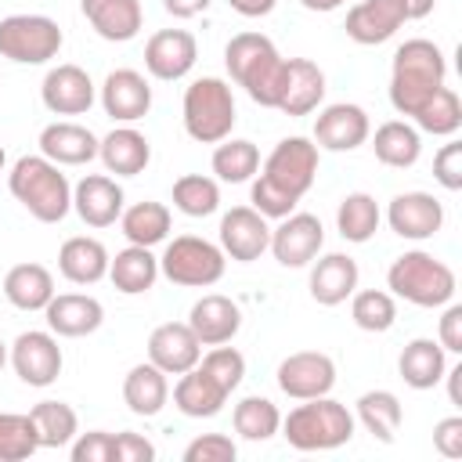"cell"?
Instances as JSON below:
<instances>
[{
  "instance_id": "1",
  "label": "cell",
  "mask_w": 462,
  "mask_h": 462,
  "mask_svg": "<svg viewBox=\"0 0 462 462\" xmlns=\"http://www.w3.org/2000/svg\"><path fill=\"white\" fill-rule=\"evenodd\" d=\"M314 177H318V144L310 137H285L263 159V170L253 180L249 202L267 220H282L314 188Z\"/></svg>"
},
{
  "instance_id": "2",
  "label": "cell",
  "mask_w": 462,
  "mask_h": 462,
  "mask_svg": "<svg viewBox=\"0 0 462 462\" xmlns=\"http://www.w3.org/2000/svg\"><path fill=\"white\" fill-rule=\"evenodd\" d=\"M444 79H448L444 51L422 36L404 40L390 65V105L401 116H415L433 97V90L444 87Z\"/></svg>"
},
{
  "instance_id": "3",
  "label": "cell",
  "mask_w": 462,
  "mask_h": 462,
  "mask_svg": "<svg viewBox=\"0 0 462 462\" xmlns=\"http://www.w3.org/2000/svg\"><path fill=\"white\" fill-rule=\"evenodd\" d=\"M7 188L40 224H58L72 209V184L47 155H22L7 173Z\"/></svg>"
},
{
  "instance_id": "4",
  "label": "cell",
  "mask_w": 462,
  "mask_h": 462,
  "mask_svg": "<svg viewBox=\"0 0 462 462\" xmlns=\"http://www.w3.org/2000/svg\"><path fill=\"white\" fill-rule=\"evenodd\" d=\"M224 65H227L231 79L238 87H245V94L260 108H274L278 87H282V76H285V58L278 54V47L263 32L231 36L227 47H224Z\"/></svg>"
},
{
  "instance_id": "5",
  "label": "cell",
  "mask_w": 462,
  "mask_h": 462,
  "mask_svg": "<svg viewBox=\"0 0 462 462\" xmlns=\"http://www.w3.org/2000/svg\"><path fill=\"white\" fill-rule=\"evenodd\" d=\"M282 437L296 448V451H332L354 440V415L346 411V404L325 397H310L303 404H296L289 415H282Z\"/></svg>"
},
{
  "instance_id": "6",
  "label": "cell",
  "mask_w": 462,
  "mask_h": 462,
  "mask_svg": "<svg viewBox=\"0 0 462 462\" xmlns=\"http://www.w3.org/2000/svg\"><path fill=\"white\" fill-rule=\"evenodd\" d=\"M386 285L393 296L415 303V307H444L451 303L455 296V271L437 260L433 253H422V249H411V253H401L390 271H386Z\"/></svg>"
},
{
  "instance_id": "7",
  "label": "cell",
  "mask_w": 462,
  "mask_h": 462,
  "mask_svg": "<svg viewBox=\"0 0 462 462\" xmlns=\"http://www.w3.org/2000/svg\"><path fill=\"white\" fill-rule=\"evenodd\" d=\"M235 94L231 83H224L220 76H202L191 79L184 90V130L191 141L199 144H217L224 137H231L235 126Z\"/></svg>"
},
{
  "instance_id": "8",
  "label": "cell",
  "mask_w": 462,
  "mask_h": 462,
  "mask_svg": "<svg viewBox=\"0 0 462 462\" xmlns=\"http://www.w3.org/2000/svg\"><path fill=\"white\" fill-rule=\"evenodd\" d=\"M224 267H227L224 249L199 238V235L173 238L159 256V274H166L173 285H188V289L217 285L224 278Z\"/></svg>"
},
{
  "instance_id": "9",
  "label": "cell",
  "mask_w": 462,
  "mask_h": 462,
  "mask_svg": "<svg viewBox=\"0 0 462 462\" xmlns=\"http://www.w3.org/2000/svg\"><path fill=\"white\" fill-rule=\"evenodd\" d=\"M65 32L47 14H7L0 18V58L14 65H43L58 58Z\"/></svg>"
},
{
  "instance_id": "10",
  "label": "cell",
  "mask_w": 462,
  "mask_h": 462,
  "mask_svg": "<svg viewBox=\"0 0 462 462\" xmlns=\"http://www.w3.org/2000/svg\"><path fill=\"white\" fill-rule=\"evenodd\" d=\"M336 386V361L321 350H296L278 365V390L292 401L325 397Z\"/></svg>"
},
{
  "instance_id": "11",
  "label": "cell",
  "mask_w": 462,
  "mask_h": 462,
  "mask_svg": "<svg viewBox=\"0 0 462 462\" xmlns=\"http://www.w3.org/2000/svg\"><path fill=\"white\" fill-rule=\"evenodd\" d=\"M325 245V227L314 213H289L278 227H271V253L282 267H307Z\"/></svg>"
},
{
  "instance_id": "12",
  "label": "cell",
  "mask_w": 462,
  "mask_h": 462,
  "mask_svg": "<svg viewBox=\"0 0 462 462\" xmlns=\"http://www.w3.org/2000/svg\"><path fill=\"white\" fill-rule=\"evenodd\" d=\"M11 365L18 372V379L25 386H51L58 375H61V346L54 339V332H40V328H29L22 332L14 343H11Z\"/></svg>"
},
{
  "instance_id": "13",
  "label": "cell",
  "mask_w": 462,
  "mask_h": 462,
  "mask_svg": "<svg viewBox=\"0 0 462 462\" xmlns=\"http://www.w3.org/2000/svg\"><path fill=\"white\" fill-rule=\"evenodd\" d=\"M271 245V224L253 206H231L220 217V249L238 263H253Z\"/></svg>"
},
{
  "instance_id": "14",
  "label": "cell",
  "mask_w": 462,
  "mask_h": 462,
  "mask_svg": "<svg viewBox=\"0 0 462 462\" xmlns=\"http://www.w3.org/2000/svg\"><path fill=\"white\" fill-rule=\"evenodd\" d=\"M195 61H199V40L188 29H159L144 43V69L162 83L184 79L195 69Z\"/></svg>"
},
{
  "instance_id": "15",
  "label": "cell",
  "mask_w": 462,
  "mask_h": 462,
  "mask_svg": "<svg viewBox=\"0 0 462 462\" xmlns=\"http://www.w3.org/2000/svg\"><path fill=\"white\" fill-rule=\"evenodd\" d=\"M368 134H372L368 112L350 101L325 105L314 119V144L325 152H354L368 141Z\"/></svg>"
},
{
  "instance_id": "16",
  "label": "cell",
  "mask_w": 462,
  "mask_h": 462,
  "mask_svg": "<svg viewBox=\"0 0 462 462\" xmlns=\"http://www.w3.org/2000/svg\"><path fill=\"white\" fill-rule=\"evenodd\" d=\"M386 220H390V231L393 235L411 238V242H426V238H433L440 231L444 206L430 191H401V195L390 199Z\"/></svg>"
},
{
  "instance_id": "17",
  "label": "cell",
  "mask_w": 462,
  "mask_h": 462,
  "mask_svg": "<svg viewBox=\"0 0 462 462\" xmlns=\"http://www.w3.org/2000/svg\"><path fill=\"white\" fill-rule=\"evenodd\" d=\"M325 101V72L310 58H285V76L274 108L285 116H310Z\"/></svg>"
},
{
  "instance_id": "18",
  "label": "cell",
  "mask_w": 462,
  "mask_h": 462,
  "mask_svg": "<svg viewBox=\"0 0 462 462\" xmlns=\"http://www.w3.org/2000/svg\"><path fill=\"white\" fill-rule=\"evenodd\" d=\"M101 108L116 123H137L152 108V83L137 69H112L101 83Z\"/></svg>"
},
{
  "instance_id": "19",
  "label": "cell",
  "mask_w": 462,
  "mask_h": 462,
  "mask_svg": "<svg viewBox=\"0 0 462 462\" xmlns=\"http://www.w3.org/2000/svg\"><path fill=\"white\" fill-rule=\"evenodd\" d=\"M40 97L54 116H83L94 105V79L87 76V69L65 61L43 76Z\"/></svg>"
},
{
  "instance_id": "20",
  "label": "cell",
  "mask_w": 462,
  "mask_h": 462,
  "mask_svg": "<svg viewBox=\"0 0 462 462\" xmlns=\"http://www.w3.org/2000/svg\"><path fill=\"white\" fill-rule=\"evenodd\" d=\"M202 357V343L191 332L188 321H166L159 328H152L148 336V361L155 368H162L166 375H180L188 368H195Z\"/></svg>"
},
{
  "instance_id": "21",
  "label": "cell",
  "mask_w": 462,
  "mask_h": 462,
  "mask_svg": "<svg viewBox=\"0 0 462 462\" xmlns=\"http://www.w3.org/2000/svg\"><path fill=\"white\" fill-rule=\"evenodd\" d=\"M43 318L54 336L79 339V336H90L101 328L105 307H101V300H94L87 292H54L51 303L43 307Z\"/></svg>"
},
{
  "instance_id": "22",
  "label": "cell",
  "mask_w": 462,
  "mask_h": 462,
  "mask_svg": "<svg viewBox=\"0 0 462 462\" xmlns=\"http://www.w3.org/2000/svg\"><path fill=\"white\" fill-rule=\"evenodd\" d=\"M123 188L108 173H87L72 188V209L87 227H112L123 213Z\"/></svg>"
},
{
  "instance_id": "23",
  "label": "cell",
  "mask_w": 462,
  "mask_h": 462,
  "mask_svg": "<svg viewBox=\"0 0 462 462\" xmlns=\"http://www.w3.org/2000/svg\"><path fill=\"white\" fill-rule=\"evenodd\" d=\"M188 325L199 336L202 346H217V343H231L242 328V310L231 296L220 292H206L202 300L191 303L188 310Z\"/></svg>"
},
{
  "instance_id": "24",
  "label": "cell",
  "mask_w": 462,
  "mask_h": 462,
  "mask_svg": "<svg viewBox=\"0 0 462 462\" xmlns=\"http://www.w3.org/2000/svg\"><path fill=\"white\" fill-rule=\"evenodd\" d=\"M404 7L397 0H357L346 11V36L361 47H375L386 43L401 25H404Z\"/></svg>"
},
{
  "instance_id": "25",
  "label": "cell",
  "mask_w": 462,
  "mask_h": 462,
  "mask_svg": "<svg viewBox=\"0 0 462 462\" xmlns=\"http://www.w3.org/2000/svg\"><path fill=\"white\" fill-rule=\"evenodd\" d=\"M310 296L321 303V307H339L346 303L354 292H357V260L346 256V253H325V256H314L310 260Z\"/></svg>"
},
{
  "instance_id": "26",
  "label": "cell",
  "mask_w": 462,
  "mask_h": 462,
  "mask_svg": "<svg viewBox=\"0 0 462 462\" xmlns=\"http://www.w3.org/2000/svg\"><path fill=\"white\" fill-rule=\"evenodd\" d=\"M79 11L90 29L108 43H126L144 25L141 0H79Z\"/></svg>"
},
{
  "instance_id": "27",
  "label": "cell",
  "mask_w": 462,
  "mask_h": 462,
  "mask_svg": "<svg viewBox=\"0 0 462 462\" xmlns=\"http://www.w3.org/2000/svg\"><path fill=\"white\" fill-rule=\"evenodd\" d=\"M40 155H47L58 166H83L97 159V137L83 123L58 119L40 130Z\"/></svg>"
},
{
  "instance_id": "28",
  "label": "cell",
  "mask_w": 462,
  "mask_h": 462,
  "mask_svg": "<svg viewBox=\"0 0 462 462\" xmlns=\"http://www.w3.org/2000/svg\"><path fill=\"white\" fill-rule=\"evenodd\" d=\"M227 397L231 393L202 365L180 372L177 375V386H173V404L188 419H213V415H220V408L227 404Z\"/></svg>"
},
{
  "instance_id": "29",
  "label": "cell",
  "mask_w": 462,
  "mask_h": 462,
  "mask_svg": "<svg viewBox=\"0 0 462 462\" xmlns=\"http://www.w3.org/2000/svg\"><path fill=\"white\" fill-rule=\"evenodd\" d=\"M97 159L116 177H137L152 162V144H148V137L141 130L123 123V126H116L112 134H105L97 141Z\"/></svg>"
},
{
  "instance_id": "30",
  "label": "cell",
  "mask_w": 462,
  "mask_h": 462,
  "mask_svg": "<svg viewBox=\"0 0 462 462\" xmlns=\"http://www.w3.org/2000/svg\"><path fill=\"white\" fill-rule=\"evenodd\" d=\"M108 260H112L108 249L90 235L65 238L58 249V271L72 285H94V282L108 278Z\"/></svg>"
},
{
  "instance_id": "31",
  "label": "cell",
  "mask_w": 462,
  "mask_h": 462,
  "mask_svg": "<svg viewBox=\"0 0 462 462\" xmlns=\"http://www.w3.org/2000/svg\"><path fill=\"white\" fill-rule=\"evenodd\" d=\"M397 372H401V379H404L411 390H433V386L444 379V372H448V350H444L437 339L419 336V339H411V343L401 350Z\"/></svg>"
},
{
  "instance_id": "32",
  "label": "cell",
  "mask_w": 462,
  "mask_h": 462,
  "mask_svg": "<svg viewBox=\"0 0 462 462\" xmlns=\"http://www.w3.org/2000/svg\"><path fill=\"white\" fill-rule=\"evenodd\" d=\"M123 401H126V408H130L134 415H141V419L159 415V411L166 408V401H170V379H166V372L155 368L152 361L134 365V368L126 372V379H123Z\"/></svg>"
},
{
  "instance_id": "33",
  "label": "cell",
  "mask_w": 462,
  "mask_h": 462,
  "mask_svg": "<svg viewBox=\"0 0 462 462\" xmlns=\"http://www.w3.org/2000/svg\"><path fill=\"white\" fill-rule=\"evenodd\" d=\"M4 296L18 310H43L54 296V274L43 263H14L4 274Z\"/></svg>"
},
{
  "instance_id": "34",
  "label": "cell",
  "mask_w": 462,
  "mask_h": 462,
  "mask_svg": "<svg viewBox=\"0 0 462 462\" xmlns=\"http://www.w3.org/2000/svg\"><path fill=\"white\" fill-rule=\"evenodd\" d=\"M108 278L123 296H141L159 278V260L148 245H126L108 260Z\"/></svg>"
},
{
  "instance_id": "35",
  "label": "cell",
  "mask_w": 462,
  "mask_h": 462,
  "mask_svg": "<svg viewBox=\"0 0 462 462\" xmlns=\"http://www.w3.org/2000/svg\"><path fill=\"white\" fill-rule=\"evenodd\" d=\"M372 152L383 166H393V170H408L419 162L422 155V134L408 123V119H390L375 130L372 137Z\"/></svg>"
},
{
  "instance_id": "36",
  "label": "cell",
  "mask_w": 462,
  "mask_h": 462,
  "mask_svg": "<svg viewBox=\"0 0 462 462\" xmlns=\"http://www.w3.org/2000/svg\"><path fill=\"white\" fill-rule=\"evenodd\" d=\"M170 224H173L170 206L152 202V199L134 202L130 209L119 213V227H123V235H126L130 245H148V249L159 245V242L170 235Z\"/></svg>"
},
{
  "instance_id": "37",
  "label": "cell",
  "mask_w": 462,
  "mask_h": 462,
  "mask_svg": "<svg viewBox=\"0 0 462 462\" xmlns=\"http://www.w3.org/2000/svg\"><path fill=\"white\" fill-rule=\"evenodd\" d=\"M209 166H213L217 180H224V184H245L260 170V148L253 141H245V137H224V141H217Z\"/></svg>"
},
{
  "instance_id": "38",
  "label": "cell",
  "mask_w": 462,
  "mask_h": 462,
  "mask_svg": "<svg viewBox=\"0 0 462 462\" xmlns=\"http://www.w3.org/2000/svg\"><path fill=\"white\" fill-rule=\"evenodd\" d=\"M357 419H361V426L375 440L390 444L397 437L401 422H404V408H401L397 393H390V390H368V393L357 397Z\"/></svg>"
},
{
  "instance_id": "39",
  "label": "cell",
  "mask_w": 462,
  "mask_h": 462,
  "mask_svg": "<svg viewBox=\"0 0 462 462\" xmlns=\"http://www.w3.org/2000/svg\"><path fill=\"white\" fill-rule=\"evenodd\" d=\"M379 220H383L379 202H375L368 191H350V195H343V202H339V209H336V231H339L346 242H354V245L368 242V238L379 231Z\"/></svg>"
},
{
  "instance_id": "40",
  "label": "cell",
  "mask_w": 462,
  "mask_h": 462,
  "mask_svg": "<svg viewBox=\"0 0 462 462\" xmlns=\"http://www.w3.org/2000/svg\"><path fill=\"white\" fill-rule=\"evenodd\" d=\"M29 415L36 422L40 448H69L79 433V415L65 401H40L29 408Z\"/></svg>"
},
{
  "instance_id": "41",
  "label": "cell",
  "mask_w": 462,
  "mask_h": 462,
  "mask_svg": "<svg viewBox=\"0 0 462 462\" xmlns=\"http://www.w3.org/2000/svg\"><path fill=\"white\" fill-rule=\"evenodd\" d=\"M231 422H235V433H238L242 440H253V444H256V440H271V437L278 433L282 411H278L274 401L253 393V397H242V401L235 404Z\"/></svg>"
},
{
  "instance_id": "42",
  "label": "cell",
  "mask_w": 462,
  "mask_h": 462,
  "mask_svg": "<svg viewBox=\"0 0 462 462\" xmlns=\"http://www.w3.org/2000/svg\"><path fill=\"white\" fill-rule=\"evenodd\" d=\"M411 119H415V130H422V134L451 137L462 126V101H458V94L451 87H440V90H433V97Z\"/></svg>"
},
{
  "instance_id": "43",
  "label": "cell",
  "mask_w": 462,
  "mask_h": 462,
  "mask_svg": "<svg viewBox=\"0 0 462 462\" xmlns=\"http://www.w3.org/2000/svg\"><path fill=\"white\" fill-rule=\"evenodd\" d=\"M350 318L365 332H390L397 321V303L393 292L386 289H361L350 296Z\"/></svg>"
},
{
  "instance_id": "44",
  "label": "cell",
  "mask_w": 462,
  "mask_h": 462,
  "mask_svg": "<svg viewBox=\"0 0 462 462\" xmlns=\"http://www.w3.org/2000/svg\"><path fill=\"white\" fill-rule=\"evenodd\" d=\"M173 206L184 217H209L220 206V184L202 173H184L173 180Z\"/></svg>"
},
{
  "instance_id": "45",
  "label": "cell",
  "mask_w": 462,
  "mask_h": 462,
  "mask_svg": "<svg viewBox=\"0 0 462 462\" xmlns=\"http://www.w3.org/2000/svg\"><path fill=\"white\" fill-rule=\"evenodd\" d=\"M36 451H40V437L32 415L0 411V462H22Z\"/></svg>"
},
{
  "instance_id": "46",
  "label": "cell",
  "mask_w": 462,
  "mask_h": 462,
  "mask_svg": "<svg viewBox=\"0 0 462 462\" xmlns=\"http://www.w3.org/2000/svg\"><path fill=\"white\" fill-rule=\"evenodd\" d=\"M199 365L227 390V393H235L238 390V383L245 379V357L235 350V346H227V343H217L206 357H199Z\"/></svg>"
},
{
  "instance_id": "47",
  "label": "cell",
  "mask_w": 462,
  "mask_h": 462,
  "mask_svg": "<svg viewBox=\"0 0 462 462\" xmlns=\"http://www.w3.org/2000/svg\"><path fill=\"white\" fill-rule=\"evenodd\" d=\"M238 448L227 433H202L184 448V462H235Z\"/></svg>"
},
{
  "instance_id": "48",
  "label": "cell",
  "mask_w": 462,
  "mask_h": 462,
  "mask_svg": "<svg viewBox=\"0 0 462 462\" xmlns=\"http://www.w3.org/2000/svg\"><path fill=\"white\" fill-rule=\"evenodd\" d=\"M72 462H112V433L108 430H90V433H76V440L69 444Z\"/></svg>"
},
{
  "instance_id": "49",
  "label": "cell",
  "mask_w": 462,
  "mask_h": 462,
  "mask_svg": "<svg viewBox=\"0 0 462 462\" xmlns=\"http://www.w3.org/2000/svg\"><path fill=\"white\" fill-rule=\"evenodd\" d=\"M433 177L448 191H458L462 188V144L458 141L440 144V152L433 155Z\"/></svg>"
},
{
  "instance_id": "50",
  "label": "cell",
  "mask_w": 462,
  "mask_h": 462,
  "mask_svg": "<svg viewBox=\"0 0 462 462\" xmlns=\"http://www.w3.org/2000/svg\"><path fill=\"white\" fill-rule=\"evenodd\" d=\"M155 458V448L152 440H144L141 433H112V462H152Z\"/></svg>"
},
{
  "instance_id": "51",
  "label": "cell",
  "mask_w": 462,
  "mask_h": 462,
  "mask_svg": "<svg viewBox=\"0 0 462 462\" xmlns=\"http://www.w3.org/2000/svg\"><path fill=\"white\" fill-rule=\"evenodd\" d=\"M433 448L444 458H462V415H448L433 426Z\"/></svg>"
},
{
  "instance_id": "52",
  "label": "cell",
  "mask_w": 462,
  "mask_h": 462,
  "mask_svg": "<svg viewBox=\"0 0 462 462\" xmlns=\"http://www.w3.org/2000/svg\"><path fill=\"white\" fill-rule=\"evenodd\" d=\"M437 343L448 354H462V307L458 303H444V314L437 325Z\"/></svg>"
},
{
  "instance_id": "53",
  "label": "cell",
  "mask_w": 462,
  "mask_h": 462,
  "mask_svg": "<svg viewBox=\"0 0 462 462\" xmlns=\"http://www.w3.org/2000/svg\"><path fill=\"white\" fill-rule=\"evenodd\" d=\"M227 4H231V11H238L242 18H263V14L274 11L278 0H227Z\"/></svg>"
},
{
  "instance_id": "54",
  "label": "cell",
  "mask_w": 462,
  "mask_h": 462,
  "mask_svg": "<svg viewBox=\"0 0 462 462\" xmlns=\"http://www.w3.org/2000/svg\"><path fill=\"white\" fill-rule=\"evenodd\" d=\"M162 7L173 14V18H195L209 7V0H162Z\"/></svg>"
},
{
  "instance_id": "55",
  "label": "cell",
  "mask_w": 462,
  "mask_h": 462,
  "mask_svg": "<svg viewBox=\"0 0 462 462\" xmlns=\"http://www.w3.org/2000/svg\"><path fill=\"white\" fill-rule=\"evenodd\" d=\"M397 4L404 7V18H408V22H419V18H426V14L433 11L437 0H397Z\"/></svg>"
},
{
  "instance_id": "56",
  "label": "cell",
  "mask_w": 462,
  "mask_h": 462,
  "mask_svg": "<svg viewBox=\"0 0 462 462\" xmlns=\"http://www.w3.org/2000/svg\"><path fill=\"white\" fill-rule=\"evenodd\" d=\"M458 375H462V365H455V368H448V372H444V379H448V397H451V404H462V393H458Z\"/></svg>"
},
{
  "instance_id": "57",
  "label": "cell",
  "mask_w": 462,
  "mask_h": 462,
  "mask_svg": "<svg viewBox=\"0 0 462 462\" xmlns=\"http://www.w3.org/2000/svg\"><path fill=\"white\" fill-rule=\"evenodd\" d=\"M300 4H303L307 11H321V14H325V11H336V7L346 4V0H300Z\"/></svg>"
},
{
  "instance_id": "58",
  "label": "cell",
  "mask_w": 462,
  "mask_h": 462,
  "mask_svg": "<svg viewBox=\"0 0 462 462\" xmlns=\"http://www.w3.org/2000/svg\"><path fill=\"white\" fill-rule=\"evenodd\" d=\"M4 365H7V343L0 339V372H4Z\"/></svg>"
},
{
  "instance_id": "59",
  "label": "cell",
  "mask_w": 462,
  "mask_h": 462,
  "mask_svg": "<svg viewBox=\"0 0 462 462\" xmlns=\"http://www.w3.org/2000/svg\"><path fill=\"white\" fill-rule=\"evenodd\" d=\"M4 162H7V155H4V144H0V173H4Z\"/></svg>"
}]
</instances>
